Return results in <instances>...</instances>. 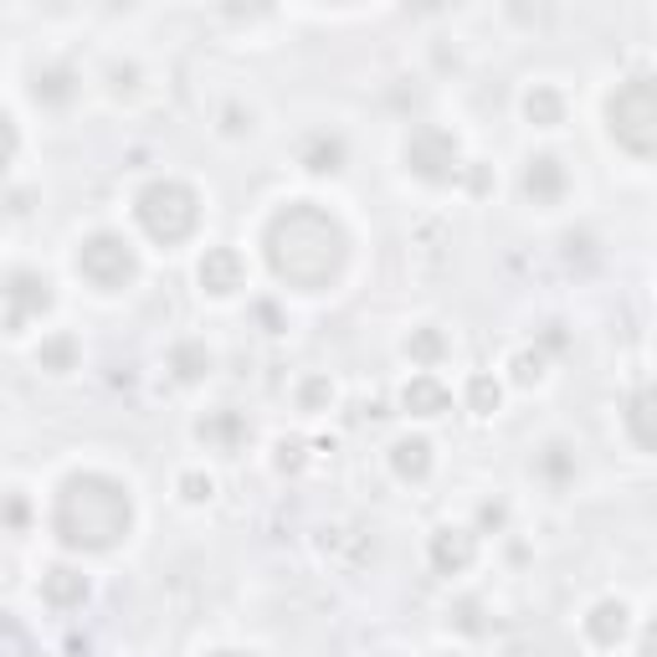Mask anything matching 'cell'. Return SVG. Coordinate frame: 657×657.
<instances>
[{
	"label": "cell",
	"instance_id": "cell-1",
	"mask_svg": "<svg viewBox=\"0 0 657 657\" xmlns=\"http://www.w3.org/2000/svg\"><path fill=\"white\" fill-rule=\"evenodd\" d=\"M344 252H349V241H344L340 222L328 216V211L309 206H288L283 216H272L268 226V262L272 272L283 278V283L303 288V293H319L340 278L344 268Z\"/></svg>",
	"mask_w": 657,
	"mask_h": 657
},
{
	"label": "cell",
	"instance_id": "cell-2",
	"mask_svg": "<svg viewBox=\"0 0 657 657\" xmlns=\"http://www.w3.org/2000/svg\"><path fill=\"white\" fill-rule=\"evenodd\" d=\"M52 524L77 550H114L129 535V493L104 473H77L62 483Z\"/></svg>",
	"mask_w": 657,
	"mask_h": 657
},
{
	"label": "cell",
	"instance_id": "cell-3",
	"mask_svg": "<svg viewBox=\"0 0 657 657\" xmlns=\"http://www.w3.org/2000/svg\"><path fill=\"white\" fill-rule=\"evenodd\" d=\"M134 211H139V226H144L154 241H164V247L185 241L195 231V222H201L195 191L180 185V180H154V185H144Z\"/></svg>",
	"mask_w": 657,
	"mask_h": 657
},
{
	"label": "cell",
	"instance_id": "cell-4",
	"mask_svg": "<svg viewBox=\"0 0 657 657\" xmlns=\"http://www.w3.org/2000/svg\"><path fill=\"white\" fill-rule=\"evenodd\" d=\"M606 119H612V134L632 154H657V77L622 83L606 104Z\"/></svg>",
	"mask_w": 657,
	"mask_h": 657
},
{
	"label": "cell",
	"instance_id": "cell-5",
	"mask_svg": "<svg viewBox=\"0 0 657 657\" xmlns=\"http://www.w3.org/2000/svg\"><path fill=\"white\" fill-rule=\"evenodd\" d=\"M77 272H83L93 288L114 293V288H123L129 278H134V252H129V241H123V237L98 231V237L83 241V252H77Z\"/></svg>",
	"mask_w": 657,
	"mask_h": 657
},
{
	"label": "cell",
	"instance_id": "cell-6",
	"mask_svg": "<svg viewBox=\"0 0 657 657\" xmlns=\"http://www.w3.org/2000/svg\"><path fill=\"white\" fill-rule=\"evenodd\" d=\"M406 160H411V170L427 175V180L457 175V144H452V134H442V129H417L411 144H406Z\"/></svg>",
	"mask_w": 657,
	"mask_h": 657
},
{
	"label": "cell",
	"instance_id": "cell-7",
	"mask_svg": "<svg viewBox=\"0 0 657 657\" xmlns=\"http://www.w3.org/2000/svg\"><path fill=\"white\" fill-rule=\"evenodd\" d=\"M46 303H52V293H46L42 278H31V272H15L11 288H6V324L21 334V328H26V319L42 314Z\"/></svg>",
	"mask_w": 657,
	"mask_h": 657
},
{
	"label": "cell",
	"instance_id": "cell-8",
	"mask_svg": "<svg viewBox=\"0 0 657 657\" xmlns=\"http://www.w3.org/2000/svg\"><path fill=\"white\" fill-rule=\"evenodd\" d=\"M241 278H247V262L231 247H211L201 257V288H211V293H237Z\"/></svg>",
	"mask_w": 657,
	"mask_h": 657
},
{
	"label": "cell",
	"instance_id": "cell-9",
	"mask_svg": "<svg viewBox=\"0 0 657 657\" xmlns=\"http://www.w3.org/2000/svg\"><path fill=\"white\" fill-rule=\"evenodd\" d=\"M627 432L643 442V448L657 452V386H643L627 406Z\"/></svg>",
	"mask_w": 657,
	"mask_h": 657
},
{
	"label": "cell",
	"instance_id": "cell-10",
	"mask_svg": "<svg viewBox=\"0 0 657 657\" xmlns=\"http://www.w3.org/2000/svg\"><path fill=\"white\" fill-rule=\"evenodd\" d=\"M448 386L437 380V375H417L411 386H406V411H417V417H442L448 411Z\"/></svg>",
	"mask_w": 657,
	"mask_h": 657
},
{
	"label": "cell",
	"instance_id": "cell-11",
	"mask_svg": "<svg viewBox=\"0 0 657 657\" xmlns=\"http://www.w3.org/2000/svg\"><path fill=\"white\" fill-rule=\"evenodd\" d=\"M473 554H478V545H473V535H467V529H442V535L432 539L437 570H463Z\"/></svg>",
	"mask_w": 657,
	"mask_h": 657
},
{
	"label": "cell",
	"instance_id": "cell-12",
	"mask_svg": "<svg viewBox=\"0 0 657 657\" xmlns=\"http://www.w3.org/2000/svg\"><path fill=\"white\" fill-rule=\"evenodd\" d=\"M585 632H591L601 647L622 643V632H627V606H622V601H601L596 612H591V622H585Z\"/></svg>",
	"mask_w": 657,
	"mask_h": 657
},
{
	"label": "cell",
	"instance_id": "cell-13",
	"mask_svg": "<svg viewBox=\"0 0 657 657\" xmlns=\"http://www.w3.org/2000/svg\"><path fill=\"white\" fill-rule=\"evenodd\" d=\"M524 185H529V195H535V201H554V195L566 191V170H560V160H550V154H539V160L529 164V175H524Z\"/></svg>",
	"mask_w": 657,
	"mask_h": 657
},
{
	"label": "cell",
	"instance_id": "cell-14",
	"mask_svg": "<svg viewBox=\"0 0 657 657\" xmlns=\"http://www.w3.org/2000/svg\"><path fill=\"white\" fill-rule=\"evenodd\" d=\"M396 473L401 478H427V467H432V448L421 442V437H406V442H396Z\"/></svg>",
	"mask_w": 657,
	"mask_h": 657
},
{
	"label": "cell",
	"instance_id": "cell-15",
	"mask_svg": "<svg viewBox=\"0 0 657 657\" xmlns=\"http://www.w3.org/2000/svg\"><path fill=\"white\" fill-rule=\"evenodd\" d=\"M83 591H88V585H83V575H77V570H52V575L42 581V596L52 601V606H77V601H83Z\"/></svg>",
	"mask_w": 657,
	"mask_h": 657
},
{
	"label": "cell",
	"instance_id": "cell-16",
	"mask_svg": "<svg viewBox=\"0 0 657 657\" xmlns=\"http://www.w3.org/2000/svg\"><path fill=\"white\" fill-rule=\"evenodd\" d=\"M175 370L185 375V380H195V375L211 370V355L206 349H195V344H185V349H175Z\"/></svg>",
	"mask_w": 657,
	"mask_h": 657
},
{
	"label": "cell",
	"instance_id": "cell-17",
	"mask_svg": "<svg viewBox=\"0 0 657 657\" xmlns=\"http://www.w3.org/2000/svg\"><path fill=\"white\" fill-rule=\"evenodd\" d=\"M529 119H539V123H560V98L539 88L535 98H529Z\"/></svg>",
	"mask_w": 657,
	"mask_h": 657
},
{
	"label": "cell",
	"instance_id": "cell-18",
	"mask_svg": "<svg viewBox=\"0 0 657 657\" xmlns=\"http://www.w3.org/2000/svg\"><path fill=\"white\" fill-rule=\"evenodd\" d=\"M201 437H211V442H216V437H222V442H237V437H241V421L226 411V417H216V421H201Z\"/></svg>",
	"mask_w": 657,
	"mask_h": 657
},
{
	"label": "cell",
	"instance_id": "cell-19",
	"mask_svg": "<svg viewBox=\"0 0 657 657\" xmlns=\"http://www.w3.org/2000/svg\"><path fill=\"white\" fill-rule=\"evenodd\" d=\"M467 401H473V411H493V406H498V386H493L488 375H478L473 390H467Z\"/></svg>",
	"mask_w": 657,
	"mask_h": 657
},
{
	"label": "cell",
	"instance_id": "cell-20",
	"mask_svg": "<svg viewBox=\"0 0 657 657\" xmlns=\"http://www.w3.org/2000/svg\"><path fill=\"white\" fill-rule=\"evenodd\" d=\"M67 359H73V340L42 344V365H52V370H67Z\"/></svg>",
	"mask_w": 657,
	"mask_h": 657
},
{
	"label": "cell",
	"instance_id": "cell-21",
	"mask_svg": "<svg viewBox=\"0 0 657 657\" xmlns=\"http://www.w3.org/2000/svg\"><path fill=\"white\" fill-rule=\"evenodd\" d=\"M6 657H31V647H26V632L15 627V622H6Z\"/></svg>",
	"mask_w": 657,
	"mask_h": 657
},
{
	"label": "cell",
	"instance_id": "cell-22",
	"mask_svg": "<svg viewBox=\"0 0 657 657\" xmlns=\"http://www.w3.org/2000/svg\"><path fill=\"white\" fill-rule=\"evenodd\" d=\"M180 488H185V498H211V478H201V473H185Z\"/></svg>",
	"mask_w": 657,
	"mask_h": 657
},
{
	"label": "cell",
	"instance_id": "cell-23",
	"mask_svg": "<svg viewBox=\"0 0 657 657\" xmlns=\"http://www.w3.org/2000/svg\"><path fill=\"white\" fill-rule=\"evenodd\" d=\"M324 396H334V390H328V380H309V390H303V406H319Z\"/></svg>",
	"mask_w": 657,
	"mask_h": 657
},
{
	"label": "cell",
	"instance_id": "cell-24",
	"mask_svg": "<svg viewBox=\"0 0 657 657\" xmlns=\"http://www.w3.org/2000/svg\"><path fill=\"white\" fill-rule=\"evenodd\" d=\"M643 657H657V616H653V627H647V637H643Z\"/></svg>",
	"mask_w": 657,
	"mask_h": 657
},
{
	"label": "cell",
	"instance_id": "cell-25",
	"mask_svg": "<svg viewBox=\"0 0 657 657\" xmlns=\"http://www.w3.org/2000/svg\"><path fill=\"white\" fill-rule=\"evenodd\" d=\"M211 657H247V653H211Z\"/></svg>",
	"mask_w": 657,
	"mask_h": 657
}]
</instances>
